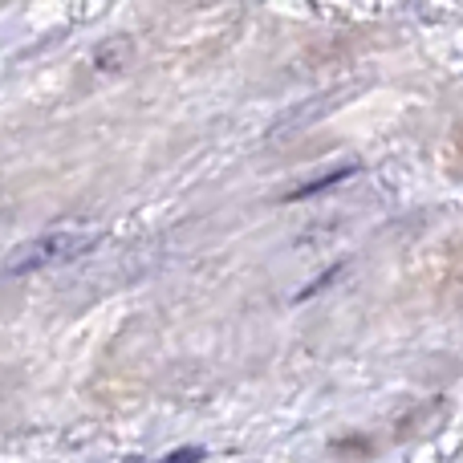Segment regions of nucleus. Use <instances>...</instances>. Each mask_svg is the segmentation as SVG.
<instances>
[{"instance_id":"obj_1","label":"nucleus","mask_w":463,"mask_h":463,"mask_svg":"<svg viewBox=\"0 0 463 463\" xmlns=\"http://www.w3.org/2000/svg\"><path fill=\"white\" fill-rule=\"evenodd\" d=\"M94 244H98L94 232H49V236L24 240L21 248H13V256L5 260V272L33 277V272H45V269H61V264L86 256Z\"/></svg>"},{"instance_id":"obj_2","label":"nucleus","mask_w":463,"mask_h":463,"mask_svg":"<svg viewBox=\"0 0 463 463\" xmlns=\"http://www.w3.org/2000/svg\"><path fill=\"white\" fill-rule=\"evenodd\" d=\"M203 459V448H184V451H171V456H163L159 463H200Z\"/></svg>"}]
</instances>
